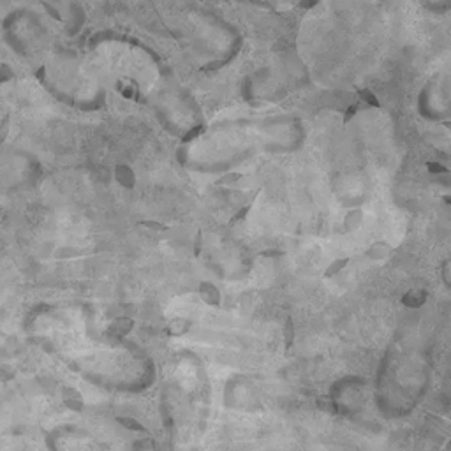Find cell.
<instances>
[{
    "label": "cell",
    "instance_id": "cell-1",
    "mask_svg": "<svg viewBox=\"0 0 451 451\" xmlns=\"http://www.w3.org/2000/svg\"><path fill=\"white\" fill-rule=\"evenodd\" d=\"M62 396H63V404L67 405L69 409H72V411H81L83 409V396H81V393L78 390L63 388Z\"/></svg>",
    "mask_w": 451,
    "mask_h": 451
},
{
    "label": "cell",
    "instance_id": "cell-2",
    "mask_svg": "<svg viewBox=\"0 0 451 451\" xmlns=\"http://www.w3.org/2000/svg\"><path fill=\"white\" fill-rule=\"evenodd\" d=\"M132 328V321L131 319H116L113 325L110 326V335H113L115 338H120V337L127 335L129 330Z\"/></svg>",
    "mask_w": 451,
    "mask_h": 451
},
{
    "label": "cell",
    "instance_id": "cell-3",
    "mask_svg": "<svg viewBox=\"0 0 451 451\" xmlns=\"http://www.w3.org/2000/svg\"><path fill=\"white\" fill-rule=\"evenodd\" d=\"M116 423H120L123 428H127V430L147 432V430H145V427H143V425L139 423L138 420H134V418H129V416H116Z\"/></svg>",
    "mask_w": 451,
    "mask_h": 451
},
{
    "label": "cell",
    "instance_id": "cell-4",
    "mask_svg": "<svg viewBox=\"0 0 451 451\" xmlns=\"http://www.w3.org/2000/svg\"><path fill=\"white\" fill-rule=\"evenodd\" d=\"M14 377V370L9 365H0V381H9Z\"/></svg>",
    "mask_w": 451,
    "mask_h": 451
}]
</instances>
